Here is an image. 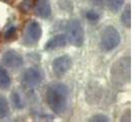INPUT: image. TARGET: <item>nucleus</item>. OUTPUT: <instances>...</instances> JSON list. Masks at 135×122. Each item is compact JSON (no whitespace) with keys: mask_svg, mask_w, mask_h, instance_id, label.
Returning <instances> with one entry per match:
<instances>
[{"mask_svg":"<svg viewBox=\"0 0 135 122\" xmlns=\"http://www.w3.org/2000/svg\"><path fill=\"white\" fill-rule=\"evenodd\" d=\"M45 99L49 108L57 115L63 114L68 106L69 90L62 82H55L49 86L45 94Z\"/></svg>","mask_w":135,"mask_h":122,"instance_id":"f257e3e1","label":"nucleus"},{"mask_svg":"<svg viewBox=\"0 0 135 122\" xmlns=\"http://www.w3.org/2000/svg\"><path fill=\"white\" fill-rule=\"evenodd\" d=\"M111 74L116 86L125 85L130 79V58L123 57L118 59L111 69Z\"/></svg>","mask_w":135,"mask_h":122,"instance_id":"f03ea898","label":"nucleus"},{"mask_svg":"<svg viewBox=\"0 0 135 122\" xmlns=\"http://www.w3.org/2000/svg\"><path fill=\"white\" fill-rule=\"evenodd\" d=\"M65 37L67 39V42H69L71 45L75 47H81L84 44V30L79 20H68L65 27Z\"/></svg>","mask_w":135,"mask_h":122,"instance_id":"7ed1b4c3","label":"nucleus"},{"mask_svg":"<svg viewBox=\"0 0 135 122\" xmlns=\"http://www.w3.org/2000/svg\"><path fill=\"white\" fill-rule=\"evenodd\" d=\"M121 42V36L118 30L113 26H108L105 27L101 35L100 46L105 52H111L119 46Z\"/></svg>","mask_w":135,"mask_h":122,"instance_id":"20e7f679","label":"nucleus"},{"mask_svg":"<svg viewBox=\"0 0 135 122\" xmlns=\"http://www.w3.org/2000/svg\"><path fill=\"white\" fill-rule=\"evenodd\" d=\"M42 35H43V31L40 24L37 20H30L25 29L22 42L26 46H28V47L35 46L41 40Z\"/></svg>","mask_w":135,"mask_h":122,"instance_id":"39448f33","label":"nucleus"},{"mask_svg":"<svg viewBox=\"0 0 135 122\" xmlns=\"http://www.w3.org/2000/svg\"><path fill=\"white\" fill-rule=\"evenodd\" d=\"M72 66V59L68 55H62L57 57L52 62V69L53 72L57 76H63L67 73Z\"/></svg>","mask_w":135,"mask_h":122,"instance_id":"423d86ee","label":"nucleus"},{"mask_svg":"<svg viewBox=\"0 0 135 122\" xmlns=\"http://www.w3.org/2000/svg\"><path fill=\"white\" fill-rule=\"evenodd\" d=\"M43 79V75L41 71L36 67H30L23 72L22 81L30 88H35L39 87Z\"/></svg>","mask_w":135,"mask_h":122,"instance_id":"0eeeda50","label":"nucleus"},{"mask_svg":"<svg viewBox=\"0 0 135 122\" xmlns=\"http://www.w3.org/2000/svg\"><path fill=\"white\" fill-rule=\"evenodd\" d=\"M2 62L6 67L11 68V69H17L22 66L23 58L16 51L8 50L2 55Z\"/></svg>","mask_w":135,"mask_h":122,"instance_id":"6e6552de","label":"nucleus"},{"mask_svg":"<svg viewBox=\"0 0 135 122\" xmlns=\"http://www.w3.org/2000/svg\"><path fill=\"white\" fill-rule=\"evenodd\" d=\"M34 7L36 15L41 18L47 20L52 14V6L49 0H36Z\"/></svg>","mask_w":135,"mask_h":122,"instance_id":"1a4fd4ad","label":"nucleus"},{"mask_svg":"<svg viewBox=\"0 0 135 122\" xmlns=\"http://www.w3.org/2000/svg\"><path fill=\"white\" fill-rule=\"evenodd\" d=\"M67 44V39L65 37V35H56L54 37H52L50 40L48 41L45 45L44 49L47 51H52V50H56L59 48L65 47Z\"/></svg>","mask_w":135,"mask_h":122,"instance_id":"9d476101","label":"nucleus"},{"mask_svg":"<svg viewBox=\"0 0 135 122\" xmlns=\"http://www.w3.org/2000/svg\"><path fill=\"white\" fill-rule=\"evenodd\" d=\"M11 86V78L4 68L0 67V88L7 90Z\"/></svg>","mask_w":135,"mask_h":122,"instance_id":"9b49d317","label":"nucleus"},{"mask_svg":"<svg viewBox=\"0 0 135 122\" xmlns=\"http://www.w3.org/2000/svg\"><path fill=\"white\" fill-rule=\"evenodd\" d=\"M9 115V105L6 98L0 95V119H4Z\"/></svg>","mask_w":135,"mask_h":122,"instance_id":"f8f14e48","label":"nucleus"},{"mask_svg":"<svg viewBox=\"0 0 135 122\" xmlns=\"http://www.w3.org/2000/svg\"><path fill=\"white\" fill-rule=\"evenodd\" d=\"M121 20L123 25L127 27H131V7L128 5V7L125 8L121 16Z\"/></svg>","mask_w":135,"mask_h":122,"instance_id":"ddd939ff","label":"nucleus"},{"mask_svg":"<svg viewBox=\"0 0 135 122\" xmlns=\"http://www.w3.org/2000/svg\"><path fill=\"white\" fill-rule=\"evenodd\" d=\"M124 2H125V0H108L109 9L116 13L122 8Z\"/></svg>","mask_w":135,"mask_h":122,"instance_id":"4468645a","label":"nucleus"},{"mask_svg":"<svg viewBox=\"0 0 135 122\" xmlns=\"http://www.w3.org/2000/svg\"><path fill=\"white\" fill-rule=\"evenodd\" d=\"M85 17L89 22H93V24H97L99 20H101V14L99 13L98 11H95L94 9H90L88 10L85 12Z\"/></svg>","mask_w":135,"mask_h":122,"instance_id":"2eb2a0df","label":"nucleus"},{"mask_svg":"<svg viewBox=\"0 0 135 122\" xmlns=\"http://www.w3.org/2000/svg\"><path fill=\"white\" fill-rule=\"evenodd\" d=\"M11 102H12V105H13L14 108L16 109H22L23 108V104L21 101V98L17 93H13L11 95Z\"/></svg>","mask_w":135,"mask_h":122,"instance_id":"dca6fc26","label":"nucleus"},{"mask_svg":"<svg viewBox=\"0 0 135 122\" xmlns=\"http://www.w3.org/2000/svg\"><path fill=\"white\" fill-rule=\"evenodd\" d=\"M16 35V27H10L9 29H7V31L4 34V38L6 40H12Z\"/></svg>","mask_w":135,"mask_h":122,"instance_id":"f3484780","label":"nucleus"},{"mask_svg":"<svg viewBox=\"0 0 135 122\" xmlns=\"http://www.w3.org/2000/svg\"><path fill=\"white\" fill-rule=\"evenodd\" d=\"M89 121H95V122H108L109 121V117L106 115H103V114H97V115L93 116Z\"/></svg>","mask_w":135,"mask_h":122,"instance_id":"a211bd4d","label":"nucleus"},{"mask_svg":"<svg viewBox=\"0 0 135 122\" xmlns=\"http://www.w3.org/2000/svg\"><path fill=\"white\" fill-rule=\"evenodd\" d=\"M5 1H10V0H5Z\"/></svg>","mask_w":135,"mask_h":122,"instance_id":"6ab92c4d","label":"nucleus"}]
</instances>
